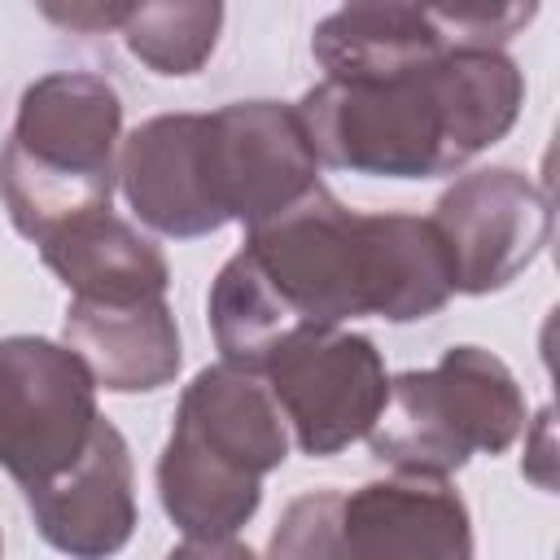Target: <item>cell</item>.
Returning <instances> with one entry per match:
<instances>
[{
    "instance_id": "6da1fadb",
    "label": "cell",
    "mask_w": 560,
    "mask_h": 560,
    "mask_svg": "<svg viewBox=\"0 0 560 560\" xmlns=\"http://www.w3.org/2000/svg\"><path fill=\"white\" fill-rule=\"evenodd\" d=\"M521 70L503 48H451L381 79H324L298 105L315 162L363 175H446L521 114Z\"/></svg>"
},
{
    "instance_id": "7a4b0ae2",
    "label": "cell",
    "mask_w": 560,
    "mask_h": 560,
    "mask_svg": "<svg viewBox=\"0 0 560 560\" xmlns=\"http://www.w3.org/2000/svg\"><path fill=\"white\" fill-rule=\"evenodd\" d=\"M241 254L293 332L354 315L424 319L455 293L429 219L350 214L324 184L249 228Z\"/></svg>"
},
{
    "instance_id": "3957f363",
    "label": "cell",
    "mask_w": 560,
    "mask_h": 560,
    "mask_svg": "<svg viewBox=\"0 0 560 560\" xmlns=\"http://www.w3.org/2000/svg\"><path fill=\"white\" fill-rule=\"evenodd\" d=\"M315 184L302 118L276 101L162 114L131 131L122 149L127 201L166 236H201L228 219L258 228Z\"/></svg>"
},
{
    "instance_id": "277c9868",
    "label": "cell",
    "mask_w": 560,
    "mask_h": 560,
    "mask_svg": "<svg viewBox=\"0 0 560 560\" xmlns=\"http://www.w3.org/2000/svg\"><path fill=\"white\" fill-rule=\"evenodd\" d=\"M284 459L276 398L236 363L206 368L175 416L158 481L171 521L192 538H223L258 508V477Z\"/></svg>"
},
{
    "instance_id": "5b68a950",
    "label": "cell",
    "mask_w": 560,
    "mask_h": 560,
    "mask_svg": "<svg viewBox=\"0 0 560 560\" xmlns=\"http://www.w3.org/2000/svg\"><path fill=\"white\" fill-rule=\"evenodd\" d=\"M118 118V92L83 70L44 74L22 92L0 153V197L31 241L109 210Z\"/></svg>"
},
{
    "instance_id": "8992f818",
    "label": "cell",
    "mask_w": 560,
    "mask_h": 560,
    "mask_svg": "<svg viewBox=\"0 0 560 560\" xmlns=\"http://www.w3.org/2000/svg\"><path fill=\"white\" fill-rule=\"evenodd\" d=\"M521 424L525 402L512 372L477 346H455L438 368L389 385L368 442L398 472L438 481L477 451H503Z\"/></svg>"
},
{
    "instance_id": "52a82bcc",
    "label": "cell",
    "mask_w": 560,
    "mask_h": 560,
    "mask_svg": "<svg viewBox=\"0 0 560 560\" xmlns=\"http://www.w3.org/2000/svg\"><path fill=\"white\" fill-rule=\"evenodd\" d=\"M271 560H472V529L442 481H376L298 499L271 534Z\"/></svg>"
},
{
    "instance_id": "ba28073f",
    "label": "cell",
    "mask_w": 560,
    "mask_h": 560,
    "mask_svg": "<svg viewBox=\"0 0 560 560\" xmlns=\"http://www.w3.org/2000/svg\"><path fill=\"white\" fill-rule=\"evenodd\" d=\"M96 420L92 372L70 346L0 341V464L26 494L83 459Z\"/></svg>"
},
{
    "instance_id": "9c48e42d",
    "label": "cell",
    "mask_w": 560,
    "mask_h": 560,
    "mask_svg": "<svg viewBox=\"0 0 560 560\" xmlns=\"http://www.w3.org/2000/svg\"><path fill=\"white\" fill-rule=\"evenodd\" d=\"M258 372L271 376L267 394L298 429L306 455H332L346 442L372 433L389 394L372 341L332 328L293 332Z\"/></svg>"
},
{
    "instance_id": "30bf717a",
    "label": "cell",
    "mask_w": 560,
    "mask_h": 560,
    "mask_svg": "<svg viewBox=\"0 0 560 560\" xmlns=\"http://www.w3.org/2000/svg\"><path fill=\"white\" fill-rule=\"evenodd\" d=\"M429 223L446 249L451 289L490 293L538 258L551 232V210L525 175L499 166L459 179Z\"/></svg>"
},
{
    "instance_id": "8fae6325",
    "label": "cell",
    "mask_w": 560,
    "mask_h": 560,
    "mask_svg": "<svg viewBox=\"0 0 560 560\" xmlns=\"http://www.w3.org/2000/svg\"><path fill=\"white\" fill-rule=\"evenodd\" d=\"M39 534L74 556V560H105L114 556L136 525L131 503V459L127 442L109 420H96V433L83 451V459L61 472L57 481L26 494Z\"/></svg>"
},
{
    "instance_id": "7c38bea8",
    "label": "cell",
    "mask_w": 560,
    "mask_h": 560,
    "mask_svg": "<svg viewBox=\"0 0 560 560\" xmlns=\"http://www.w3.org/2000/svg\"><path fill=\"white\" fill-rule=\"evenodd\" d=\"M446 26L429 4H346L315 26L311 52L328 79H381L451 52Z\"/></svg>"
},
{
    "instance_id": "4fadbf2b",
    "label": "cell",
    "mask_w": 560,
    "mask_h": 560,
    "mask_svg": "<svg viewBox=\"0 0 560 560\" xmlns=\"http://www.w3.org/2000/svg\"><path fill=\"white\" fill-rule=\"evenodd\" d=\"M66 346L105 389H158L179 368V332L162 298L131 306L74 302L66 311Z\"/></svg>"
},
{
    "instance_id": "5bb4252c",
    "label": "cell",
    "mask_w": 560,
    "mask_h": 560,
    "mask_svg": "<svg viewBox=\"0 0 560 560\" xmlns=\"http://www.w3.org/2000/svg\"><path fill=\"white\" fill-rule=\"evenodd\" d=\"M39 245H44V262L61 276L66 289H74V302L131 306V302L162 298L166 289L162 254L105 210L79 223H66Z\"/></svg>"
},
{
    "instance_id": "9a60e30c",
    "label": "cell",
    "mask_w": 560,
    "mask_h": 560,
    "mask_svg": "<svg viewBox=\"0 0 560 560\" xmlns=\"http://www.w3.org/2000/svg\"><path fill=\"white\" fill-rule=\"evenodd\" d=\"M219 26H223L219 4H140L127 9L118 31L127 48L158 74H192L210 57Z\"/></svg>"
}]
</instances>
